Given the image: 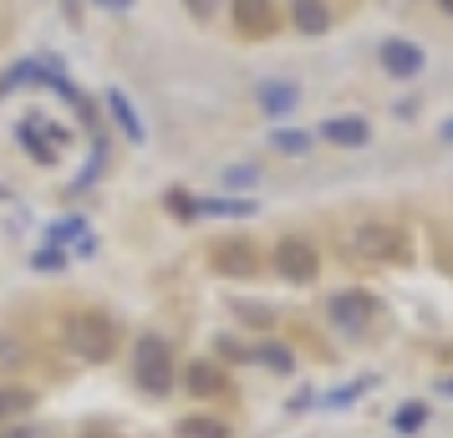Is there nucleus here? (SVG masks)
Returning a JSON list of instances; mask_svg holds the SVG:
<instances>
[{
  "label": "nucleus",
  "instance_id": "22",
  "mask_svg": "<svg viewBox=\"0 0 453 438\" xmlns=\"http://www.w3.org/2000/svg\"><path fill=\"white\" fill-rule=\"evenodd\" d=\"M188 11H194V16H214V5H219V0H184Z\"/></svg>",
  "mask_w": 453,
  "mask_h": 438
},
{
  "label": "nucleus",
  "instance_id": "16",
  "mask_svg": "<svg viewBox=\"0 0 453 438\" xmlns=\"http://www.w3.org/2000/svg\"><path fill=\"white\" fill-rule=\"evenodd\" d=\"M184 438H225V423H209V418H188Z\"/></svg>",
  "mask_w": 453,
  "mask_h": 438
},
{
  "label": "nucleus",
  "instance_id": "9",
  "mask_svg": "<svg viewBox=\"0 0 453 438\" xmlns=\"http://www.w3.org/2000/svg\"><path fill=\"white\" fill-rule=\"evenodd\" d=\"M321 138L336 148H362L372 138V127H367V118H326L321 123Z\"/></svg>",
  "mask_w": 453,
  "mask_h": 438
},
{
  "label": "nucleus",
  "instance_id": "8",
  "mask_svg": "<svg viewBox=\"0 0 453 438\" xmlns=\"http://www.w3.org/2000/svg\"><path fill=\"white\" fill-rule=\"evenodd\" d=\"M275 265H280L286 280H311V275H316V250H311L306 240H286L280 255H275Z\"/></svg>",
  "mask_w": 453,
  "mask_h": 438
},
{
  "label": "nucleus",
  "instance_id": "4",
  "mask_svg": "<svg viewBox=\"0 0 453 438\" xmlns=\"http://www.w3.org/2000/svg\"><path fill=\"white\" fill-rule=\"evenodd\" d=\"M357 250L367 255V260H403L408 240L397 230H388V225H367V230L357 234Z\"/></svg>",
  "mask_w": 453,
  "mask_h": 438
},
{
  "label": "nucleus",
  "instance_id": "11",
  "mask_svg": "<svg viewBox=\"0 0 453 438\" xmlns=\"http://www.w3.org/2000/svg\"><path fill=\"white\" fill-rule=\"evenodd\" d=\"M290 21L306 36H321L331 26V11H326V0H290Z\"/></svg>",
  "mask_w": 453,
  "mask_h": 438
},
{
  "label": "nucleus",
  "instance_id": "12",
  "mask_svg": "<svg viewBox=\"0 0 453 438\" xmlns=\"http://www.w3.org/2000/svg\"><path fill=\"white\" fill-rule=\"evenodd\" d=\"M107 107H112V118H118V127H123L127 138H133V143H143V138H148V127H143V118L133 112V103H127V97L118 92V87L107 92Z\"/></svg>",
  "mask_w": 453,
  "mask_h": 438
},
{
  "label": "nucleus",
  "instance_id": "10",
  "mask_svg": "<svg viewBox=\"0 0 453 438\" xmlns=\"http://www.w3.org/2000/svg\"><path fill=\"white\" fill-rule=\"evenodd\" d=\"M255 245H240V240H229V245H219L214 250V271H225V275H255Z\"/></svg>",
  "mask_w": 453,
  "mask_h": 438
},
{
  "label": "nucleus",
  "instance_id": "25",
  "mask_svg": "<svg viewBox=\"0 0 453 438\" xmlns=\"http://www.w3.org/2000/svg\"><path fill=\"white\" fill-rule=\"evenodd\" d=\"M103 5H133V0H103Z\"/></svg>",
  "mask_w": 453,
  "mask_h": 438
},
{
  "label": "nucleus",
  "instance_id": "5",
  "mask_svg": "<svg viewBox=\"0 0 453 438\" xmlns=\"http://www.w3.org/2000/svg\"><path fill=\"white\" fill-rule=\"evenodd\" d=\"M275 0H234V26L245 31V36H270L275 31Z\"/></svg>",
  "mask_w": 453,
  "mask_h": 438
},
{
  "label": "nucleus",
  "instance_id": "13",
  "mask_svg": "<svg viewBox=\"0 0 453 438\" xmlns=\"http://www.w3.org/2000/svg\"><path fill=\"white\" fill-rule=\"evenodd\" d=\"M194 214H219V219H250V214H255V204H250V199H199V204H194Z\"/></svg>",
  "mask_w": 453,
  "mask_h": 438
},
{
  "label": "nucleus",
  "instance_id": "20",
  "mask_svg": "<svg viewBox=\"0 0 453 438\" xmlns=\"http://www.w3.org/2000/svg\"><path fill=\"white\" fill-rule=\"evenodd\" d=\"M260 362H270V367L290 373V352H280V347H260Z\"/></svg>",
  "mask_w": 453,
  "mask_h": 438
},
{
  "label": "nucleus",
  "instance_id": "26",
  "mask_svg": "<svg viewBox=\"0 0 453 438\" xmlns=\"http://www.w3.org/2000/svg\"><path fill=\"white\" fill-rule=\"evenodd\" d=\"M438 5H443V11H449V16H453V0H438Z\"/></svg>",
  "mask_w": 453,
  "mask_h": 438
},
{
  "label": "nucleus",
  "instance_id": "14",
  "mask_svg": "<svg viewBox=\"0 0 453 438\" xmlns=\"http://www.w3.org/2000/svg\"><path fill=\"white\" fill-rule=\"evenodd\" d=\"M36 408V393L31 388H0V418H16Z\"/></svg>",
  "mask_w": 453,
  "mask_h": 438
},
{
  "label": "nucleus",
  "instance_id": "3",
  "mask_svg": "<svg viewBox=\"0 0 453 438\" xmlns=\"http://www.w3.org/2000/svg\"><path fill=\"white\" fill-rule=\"evenodd\" d=\"M382 72L388 77H418L423 72V46H412V42H403V36H392V42H382Z\"/></svg>",
  "mask_w": 453,
  "mask_h": 438
},
{
  "label": "nucleus",
  "instance_id": "21",
  "mask_svg": "<svg viewBox=\"0 0 453 438\" xmlns=\"http://www.w3.org/2000/svg\"><path fill=\"white\" fill-rule=\"evenodd\" d=\"M418 423H423V408H418V403H412V408H403V418H397V428H418Z\"/></svg>",
  "mask_w": 453,
  "mask_h": 438
},
{
  "label": "nucleus",
  "instance_id": "18",
  "mask_svg": "<svg viewBox=\"0 0 453 438\" xmlns=\"http://www.w3.org/2000/svg\"><path fill=\"white\" fill-rule=\"evenodd\" d=\"M255 179H260V168H250V164H234V168L225 173V184H229V188H250Z\"/></svg>",
  "mask_w": 453,
  "mask_h": 438
},
{
  "label": "nucleus",
  "instance_id": "15",
  "mask_svg": "<svg viewBox=\"0 0 453 438\" xmlns=\"http://www.w3.org/2000/svg\"><path fill=\"white\" fill-rule=\"evenodd\" d=\"M270 143L280 148V153H306V148H311V133H296V127H275V133H270Z\"/></svg>",
  "mask_w": 453,
  "mask_h": 438
},
{
  "label": "nucleus",
  "instance_id": "24",
  "mask_svg": "<svg viewBox=\"0 0 453 438\" xmlns=\"http://www.w3.org/2000/svg\"><path fill=\"white\" fill-rule=\"evenodd\" d=\"M443 138H449V143H453V118H449V123H443Z\"/></svg>",
  "mask_w": 453,
  "mask_h": 438
},
{
  "label": "nucleus",
  "instance_id": "23",
  "mask_svg": "<svg viewBox=\"0 0 453 438\" xmlns=\"http://www.w3.org/2000/svg\"><path fill=\"white\" fill-rule=\"evenodd\" d=\"M0 438H36L31 428H16V434H0Z\"/></svg>",
  "mask_w": 453,
  "mask_h": 438
},
{
  "label": "nucleus",
  "instance_id": "19",
  "mask_svg": "<svg viewBox=\"0 0 453 438\" xmlns=\"http://www.w3.org/2000/svg\"><path fill=\"white\" fill-rule=\"evenodd\" d=\"M188 388H194V393H214V388H219V377H214V367H194V377H188Z\"/></svg>",
  "mask_w": 453,
  "mask_h": 438
},
{
  "label": "nucleus",
  "instance_id": "1",
  "mask_svg": "<svg viewBox=\"0 0 453 438\" xmlns=\"http://www.w3.org/2000/svg\"><path fill=\"white\" fill-rule=\"evenodd\" d=\"M133 373L143 382L148 393H164L173 382V357H168L164 336H138V352H133Z\"/></svg>",
  "mask_w": 453,
  "mask_h": 438
},
{
  "label": "nucleus",
  "instance_id": "7",
  "mask_svg": "<svg viewBox=\"0 0 453 438\" xmlns=\"http://www.w3.org/2000/svg\"><path fill=\"white\" fill-rule=\"evenodd\" d=\"M255 97H260V107H265L270 118H286L290 107L301 103V87L286 82V77H265V82L255 87Z\"/></svg>",
  "mask_w": 453,
  "mask_h": 438
},
{
  "label": "nucleus",
  "instance_id": "2",
  "mask_svg": "<svg viewBox=\"0 0 453 438\" xmlns=\"http://www.w3.org/2000/svg\"><path fill=\"white\" fill-rule=\"evenodd\" d=\"M331 321L342 327V332H367V321H372V296L367 291H342V296H331Z\"/></svg>",
  "mask_w": 453,
  "mask_h": 438
},
{
  "label": "nucleus",
  "instance_id": "6",
  "mask_svg": "<svg viewBox=\"0 0 453 438\" xmlns=\"http://www.w3.org/2000/svg\"><path fill=\"white\" fill-rule=\"evenodd\" d=\"M72 342H77V352H82V357L103 362V357L112 352V327H107L103 316H82V321H77V336H72Z\"/></svg>",
  "mask_w": 453,
  "mask_h": 438
},
{
  "label": "nucleus",
  "instance_id": "17",
  "mask_svg": "<svg viewBox=\"0 0 453 438\" xmlns=\"http://www.w3.org/2000/svg\"><path fill=\"white\" fill-rule=\"evenodd\" d=\"M31 265H36V271H62V265H66V255L57 250V245H46V250L31 255Z\"/></svg>",
  "mask_w": 453,
  "mask_h": 438
}]
</instances>
